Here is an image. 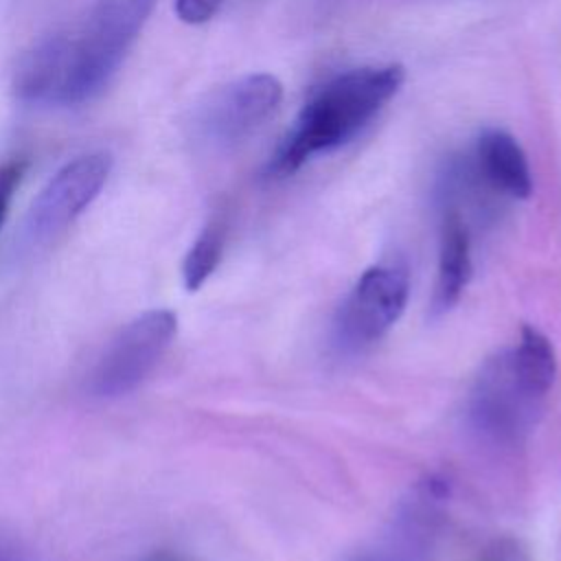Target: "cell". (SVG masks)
<instances>
[{
	"label": "cell",
	"instance_id": "11",
	"mask_svg": "<svg viewBox=\"0 0 561 561\" xmlns=\"http://www.w3.org/2000/svg\"><path fill=\"white\" fill-rule=\"evenodd\" d=\"M28 162L24 158H9L4 162H0V228L9 215L13 195L26 173Z\"/></svg>",
	"mask_w": 561,
	"mask_h": 561
},
{
	"label": "cell",
	"instance_id": "7",
	"mask_svg": "<svg viewBox=\"0 0 561 561\" xmlns=\"http://www.w3.org/2000/svg\"><path fill=\"white\" fill-rule=\"evenodd\" d=\"M408 274L394 265L368 267L351 287L335 316V342L342 351H364L379 342L408 305Z\"/></svg>",
	"mask_w": 561,
	"mask_h": 561
},
{
	"label": "cell",
	"instance_id": "8",
	"mask_svg": "<svg viewBox=\"0 0 561 561\" xmlns=\"http://www.w3.org/2000/svg\"><path fill=\"white\" fill-rule=\"evenodd\" d=\"M471 278V241L462 217L447 210L440 228L438 270L434 283L432 307L436 313L449 311L467 289Z\"/></svg>",
	"mask_w": 561,
	"mask_h": 561
},
{
	"label": "cell",
	"instance_id": "14",
	"mask_svg": "<svg viewBox=\"0 0 561 561\" xmlns=\"http://www.w3.org/2000/svg\"><path fill=\"white\" fill-rule=\"evenodd\" d=\"M0 561H31V557L15 541L0 537Z\"/></svg>",
	"mask_w": 561,
	"mask_h": 561
},
{
	"label": "cell",
	"instance_id": "1",
	"mask_svg": "<svg viewBox=\"0 0 561 561\" xmlns=\"http://www.w3.org/2000/svg\"><path fill=\"white\" fill-rule=\"evenodd\" d=\"M399 64L366 66L329 79L300 110L270 158V175H289L311 156L351 140L403 85Z\"/></svg>",
	"mask_w": 561,
	"mask_h": 561
},
{
	"label": "cell",
	"instance_id": "12",
	"mask_svg": "<svg viewBox=\"0 0 561 561\" xmlns=\"http://www.w3.org/2000/svg\"><path fill=\"white\" fill-rule=\"evenodd\" d=\"M224 0H175L173 9L175 15L191 26L204 24L215 18V13L221 9Z\"/></svg>",
	"mask_w": 561,
	"mask_h": 561
},
{
	"label": "cell",
	"instance_id": "10",
	"mask_svg": "<svg viewBox=\"0 0 561 561\" xmlns=\"http://www.w3.org/2000/svg\"><path fill=\"white\" fill-rule=\"evenodd\" d=\"M221 252H224V228L221 224L213 221L197 234V239L193 241V245L184 256L182 278L188 291H197L210 278V274L219 265Z\"/></svg>",
	"mask_w": 561,
	"mask_h": 561
},
{
	"label": "cell",
	"instance_id": "13",
	"mask_svg": "<svg viewBox=\"0 0 561 561\" xmlns=\"http://www.w3.org/2000/svg\"><path fill=\"white\" fill-rule=\"evenodd\" d=\"M482 561H528V557L519 548V543L511 539H497L484 550Z\"/></svg>",
	"mask_w": 561,
	"mask_h": 561
},
{
	"label": "cell",
	"instance_id": "2",
	"mask_svg": "<svg viewBox=\"0 0 561 561\" xmlns=\"http://www.w3.org/2000/svg\"><path fill=\"white\" fill-rule=\"evenodd\" d=\"M158 0H94L66 35V66L57 105L94 101L118 72Z\"/></svg>",
	"mask_w": 561,
	"mask_h": 561
},
{
	"label": "cell",
	"instance_id": "3",
	"mask_svg": "<svg viewBox=\"0 0 561 561\" xmlns=\"http://www.w3.org/2000/svg\"><path fill=\"white\" fill-rule=\"evenodd\" d=\"M543 401L546 394L524 379L511 348H506L480 368L469 397V421L484 438L515 445L535 427Z\"/></svg>",
	"mask_w": 561,
	"mask_h": 561
},
{
	"label": "cell",
	"instance_id": "9",
	"mask_svg": "<svg viewBox=\"0 0 561 561\" xmlns=\"http://www.w3.org/2000/svg\"><path fill=\"white\" fill-rule=\"evenodd\" d=\"M480 173L497 191L526 199L533 193V175L522 145L504 129H484L478 138Z\"/></svg>",
	"mask_w": 561,
	"mask_h": 561
},
{
	"label": "cell",
	"instance_id": "5",
	"mask_svg": "<svg viewBox=\"0 0 561 561\" xmlns=\"http://www.w3.org/2000/svg\"><path fill=\"white\" fill-rule=\"evenodd\" d=\"M283 83L270 72L239 77L210 92L188 121L191 140L206 149H230L250 136L280 103Z\"/></svg>",
	"mask_w": 561,
	"mask_h": 561
},
{
	"label": "cell",
	"instance_id": "4",
	"mask_svg": "<svg viewBox=\"0 0 561 561\" xmlns=\"http://www.w3.org/2000/svg\"><path fill=\"white\" fill-rule=\"evenodd\" d=\"M178 333V316L149 309L107 342L88 375V392L96 399H118L134 392L160 364Z\"/></svg>",
	"mask_w": 561,
	"mask_h": 561
},
{
	"label": "cell",
	"instance_id": "15",
	"mask_svg": "<svg viewBox=\"0 0 561 561\" xmlns=\"http://www.w3.org/2000/svg\"><path fill=\"white\" fill-rule=\"evenodd\" d=\"M149 561H180L178 557H173V554H167V552H160V554H153Z\"/></svg>",
	"mask_w": 561,
	"mask_h": 561
},
{
	"label": "cell",
	"instance_id": "6",
	"mask_svg": "<svg viewBox=\"0 0 561 561\" xmlns=\"http://www.w3.org/2000/svg\"><path fill=\"white\" fill-rule=\"evenodd\" d=\"M112 153L88 151L61 164L35 195L26 221L24 241L42 248L55 241L99 197L110 173Z\"/></svg>",
	"mask_w": 561,
	"mask_h": 561
}]
</instances>
